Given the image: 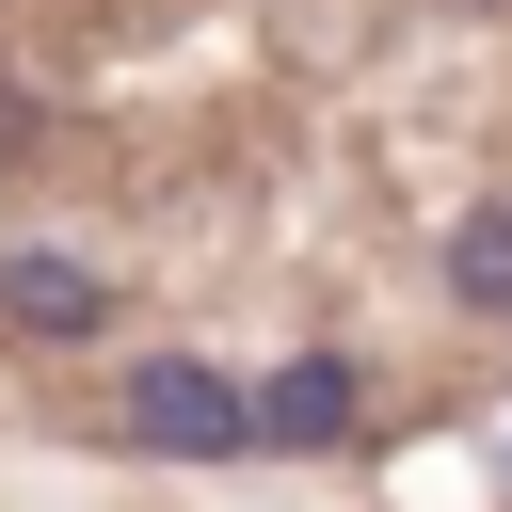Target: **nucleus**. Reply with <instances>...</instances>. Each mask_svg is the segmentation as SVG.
Here are the masks:
<instances>
[{"label": "nucleus", "instance_id": "nucleus-1", "mask_svg": "<svg viewBox=\"0 0 512 512\" xmlns=\"http://www.w3.org/2000/svg\"><path fill=\"white\" fill-rule=\"evenodd\" d=\"M128 448H160V464H240V448H256V384H224L208 352H144V368H128Z\"/></svg>", "mask_w": 512, "mask_h": 512}, {"label": "nucleus", "instance_id": "nucleus-2", "mask_svg": "<svg viewBox=\"0 0 512 512\" xmlns=\"http://www.w3.org/2000/svg\"><path fill=\"white\" fill-rule=\"evenodd\" d=\"M0 320H16V336H96V320H112V288H96L80 256H48V240H32V256H0Z\"/></svg>", "mask_w": 512, "mask_h": 512}, {"label": "nucleus", "instance_id": "nucleus-3", "mask_svg": "<svg viewBox=\"0 0 512 512\" xmlns=\"http://www.w3.org/2000/svg\"><path fill=\"white\" fill-rule=\"evenodd\" d=\"M336 432H352V368L336 352H288L256 384V448H336Z\"/></svg>", "mask_w": 512, "mask_h": 512}, {"label": "nucleus", "instance_id": "nucleus-4", "mask_svg": "<svg viewBox=\"0 0 512 512\" xmlns=\"http://www.w3.org/2000/svg\"><path fill=\"white\" fill-rule=\"evenodd\" d=\"M448 304H512V208H464V240H448Z\"/></svg>", "mask_w": 512, "mask_h": 512}]
</instances>
